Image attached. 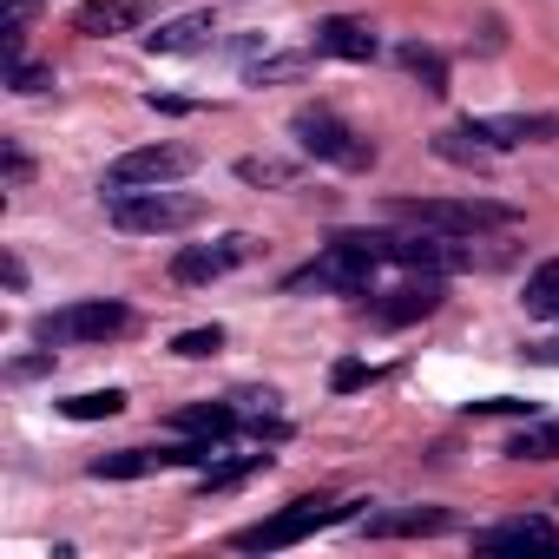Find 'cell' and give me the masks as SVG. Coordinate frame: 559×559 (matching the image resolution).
Returning a JSON list of instances; mask_svg holds the SVG:
<instances>
[{
	"instance_id": "cell-1",
	"label": "cell",
	"mask_w": 559,
	"mask_h": 559,
	"mask_svg": "<svg viewBox=\"0 0 559 559\" xmlns=\"http://www.w3.org/2000/svg\"><path fill=\"white\" fill-rule=\"evenodd\" d=\"M376 263H382L376 237H369V230H343V237H330L304 270L284 276V290H336V297H356V290H369Z\"/></svg>"
},
{
	"instance_id": "cell-2",
	"label": "cell",
	"mask_w": 559,
	"mask_h": 559,
	"mask_svg": "<svg viewBox=\"0 0 559 559\" xmlns=\"http://www.w3.org/2000/svg\"><path fill=\"white\" fill-rule=\"evenodd\" d=\"M389 217L415 224V230H441V237H480V230H507L513 204H493V198H389Z\"/></svg>"
},
{
	"instance_id": "cell-3",
	"label": "cell",
	"mask_w": 559,
	"mask_h": 559,
	"mask_svg": "<svg viewBox=\"0 0 559 559\" xmlns=\"http://www.w3.org/2000/svg\"><path fill=\"white\" fill-rule=\"evenodd\" d=\"M362 500H323V493H304V500H290L284 513H270V520H257V526H243L230 546L237 552H284V546H297V539H310L317 526H336V520H349Z\"/></svg>"
},
{
	"instance_id": "cell-4",
	"label": "cell",
	"mask_w": 559,
	"mask_h": 559,
	"mask_svg": "<svg viewBox=\"0 0 559 559\" xmlns=\"http://www.w3.org/2000/svg\"><path fill=\"white\" fill-rule=\"evenodd\" d=\"M106 217L132 237H158V230H191L204 217V204L191 191H171V185H145V191H112L106 198Z\"/></svg>"
},
{
	"instance_id": "cell-5",
	"label": "cell",
	"mask_w": 559,
	"mask_h": 559,
	"mask_svg": "<svg viewBox=\"0 0 559 559\" xmlns=\"http://www.w3.org/2000/svg\"><path fill=\"white\" fill-rule=\"evenodd\" d=\"M132 330V310L112 304V297H93V304H67V310H47L34 323V343L40 349H67V343H112Z\"/></svg>"
},
{
	"instance_id": "cell-6",
	"label": "cell",
	"mask_w": 559,
	"mask_h": 559,
	"mask_svg": "<svg viewBox=\"0 0 559 559\" xmlns=\"http://www.w3.org/2000/svg\"><path fill=\"white\" fill-rule=\"evenodd\" d=\"M290 132H297V145H304L310 158H323V165H343V171H369V165H376V145H369L362 132H349L330 106H304V112L290 119Z\"/></svg>"
},
{
	"instance_id": "cell-7",
	"label": "cell",
	"mask_w": 559,
	"mask_h": 559,
	"mask_svg": "<svg viewBox=\"0 0 559 559\" xmlns=\"http://www.w3.org/2000/svg\"><path fill=\"white\" fill-rule=\"evenodd\" d=\"M376 250H382V263L428 270V276H454V270H467V263H474V243L441 237V230H415V237H382V230H376Z\"/></svg>"
},
{
	"instance_id": "cell-8",
	"label": "cell",
	"mask_w": 559,
	"mask_h": 559,
	"mask_svg": "<svg viewBox=\"0 0 559 559\" xmlns=\"http://www.w3.org/2000/svg\"><path fill=\"white\" fill-rule=\"evenodd\" d=\"M217 454V441H185V448H119V454H99L86 474L93 480H145V474H165V467H204Z\"/></svg>"
},
{
	"instance_id": "cell-9",
	"label": "cell",
	"mask_w": 559,
	"mask_h": 559,
	"mask_svg": "<svg viewBox=\"0 0 559 559\" xmlns=\"http://www.w3.org/2000/svg\"><path fill=\"white\" fill-rule=\"evenodd\" d=\"M191 171V152L185 145H139V152H126V158H112L106 165V191H145V185H178Z\"/></svg>"
},
{
	"instance_id": "cell-10",
	"label": "cell",
	"mask_w": 559,
	"mask_h": 559,
	"mask_svg": "<svg viewBox=\"0 0 559 559\" xmlns=\"http://www.w3.org/2000/svg\"><path fill=\"white\" fill-rule=\"evenodd\" d=\"M250 250H257V243H250L243 230H230V237H217V243H185V250L171 257V284H185V290H191V284H217L224 270L250 263Z\"/></svg>"
},
{
	"instance_id": "cell-11",
	"label": "cell",
	"mask_w": 559,
	"mask_h": 559,
	"mask_svg": "<svg viewBox=\"0 0 559 559\" xmlns=\"http://www.w3.org/2000/svg\"><path fill=\"white\" fill-rule=\"evenodd\" d=\"M441 297H448V290H441V276H428V270H421L415 284H395V290H382V297L369 304V323H376V330H408V323L435 317V310H441Z\"/></svg>"
},
{
	"instance_id": "cell-12",
	"label": "cell",
	"mask_w": 559,
	"mask_h": 559,
	"mask_svg": "<svg viewBox=\"0 0 559 559\" xmlns=\"http://www.w3.org/2000/svg\"><path fill=\"white\" fill-rule=\"evenodd\" d=\"M467 132L493 152H513V145L559 139V119H546V112H487V119H467Z\"/></svg>"
},
{
	"instance_id": "cell-13",
	"label": "cell",
	"mask_w": 559,
	"mask_h": 559,
	"mask_svg": "<svg viewBox=\"0 0 559 559\" xmlns=\"http://www.w3.org/2000/svg\"><path fill=\"white\" fill-rule=\"evenodd\" d=\"M526 546H559V526L546 513H513L474 533V552H526Z\"/></svg>"
},
{
	"instance_id": "cell-14",
	"label": "cell",
	"mask_w": 559,
	"mask_h": 559,
	"mask_svg": "<svg viewBox=\"0 0 559 559\" xmlns=\"http://www.w3.org/2000/svg\"><path fill=\"white\" fill-rule=\"evenodd\" d=\"M317 53H330V60H376L382 53V40L369 34V21H349V14H330V21H317Z\"/></svg>"
},
{
	"instance_id": "cell-15",
	"label": "cell",
	"mask_w": 559,
	"mask_h": 559,
	"mask_svg": "<svg viewBox=\"0 0 559 559\" xmlns=\"http://www.w3.org/2000/svg\"><path fill=\"white\" fill-rule=\"evenodd\" d=\"M211 34H217L211 14H178V21H158V27L145 34V53H158V60H171V53H198V47H211Z\"/></svg>"
},
{
	"instance_id": "cell-16",
	"label": "cell",
	"mask_w": 559,
	"mask_h": 559,
	"mask_svg": "<svg viewBox=\"0 0 559 559\" xmlns=\"http://www.w3.org/2000/svg\"><path fill=\"white\" fill-rule=\"evenodd\" d=\"M441 526H448V507H395V513L362 520L369 539H415V533H441Z\"/></svg>"
},
{
	"instance_id": "cell-17",
	"label": "cell",
	"mask_w": 559,
	"mask_h": 559,
	"mask_svg": "<svg viewBox=\"0 0 559 559\" xmlns=\"http://www.w3.org/2000/svg\"><path fill=\"white\" fill-rule=\"evenodd\" d=\"M276 454H263V448H250V454H211L204 467H198V493H224V487H237V480H250V474H263Z\"/></svg>"
},
{
	"instance_id": "cell-18",
	"label": "cell",
	"mask_w": 559,
	"mask_h": 559,
	"mask_svg": "<svg viewBox=\"0 0 559 559\" xmlns=\"http://www.w3.org/2000/svg\"><path fill=\"white\" fill-rule=\"evenodd\" d=\"M171 428L224 441V435H237V428H243V415H237V402H198V408H178V415H171Z\"/></svg>"
},
{
	"instance_id": "cell-19",
	"label": "cell",
	"mask_w": 559,
	"mask_h": 559,
	"mask_svg": "<svg viewBox=\"0 0 559 559\" xmlns=\"http://www.w3.org/2000/svg\"><path fill=\"white\" fill-rule=\"evenodd\" d=\"M507 461H559V415H526V428L507 441Z\"/></svg>"
},
{
	"instance_id": "cell-20",
	"label": "cell",
	"mask_w": 559,
	"mask_h": 559,
	"mask_svg": "<svg viewBox=\"0 0 559 559\" xmlns=\"http://www.w3.org/2000/svg\"><path fill=\"white\" fill-rule=\"evenodd\" d=\"M126 27H132V0H86V8L73 14V34H86V40L126 34Z\"/></svg>"
},
{
	"instance_id": "cell-21",
	"label": "cell",
	"mask_w": 559,
	"mask_h": 559,
	"mask_svg": "<svg viewBox=\"0 0 559 559\" xmlns=\"http://www.w3.org/2000/svg\"><path fill=\"white\" fill-rule=\"evenodd\" d=\"M60 415L67 421H112V415H126V389H86V395L60 402Z\"/></svg>"
},
{
	"instance_id": "cell-22",
	"label": "cell",
	"mask_w": 559,
	"mask_h": 559,
	"mask_svg": "<svg viewBox=\"0 0 559 559\" xmlns=\"http://www.w3.org/2000/svg\"><path fill=\"white\" fill-rule=\"evenodd\" d=\"M395 60H402V67H408L415 80H421V93H448V60H441L435 47H421V40H408V47H402Z\"/></svg>"
},
{
	"instance_id": "cell-23",
	"label": "cell",
	"mask_w": 559,
	"mask_h": 559,
	"mask_svg": "<svg viewBox=\"0 0 559 559\" xmlns=\"http://www.w3.org/2000/svg\"><path fill=\"white\" fill-rule=\"evenodd\" d=\"M310 73V53H263V60H250V86H284V80H304Z\"/></svg>"
},
{
	"instance_id": "cell-24",
	"label": "cell",
	"mask_w": 559,
	"mask_h": 559,
	"mask_svg": "<svg viewBox=\"0 0 559 559\" xmlns=\"http://www.w3.org/2000/svg\"><path fill=\"white\" fill-rule=\"evenodd\" d=\"M526 310L533 317H559V257L526 276Z\"/></svg>"
},
{
	"instance_id": "cell-25",
	"label": "cell",
	"mask_w": 559,
	"mask_h": 559,
	"mask_svg": "<svg viewBox=\"0 0 559 559\" xmlns=\"http://www.w3.org/2000/svg\"><path fill=\"white\" fill-rule=\"evenodd\" d=\"M435 152L448 158V165H487V145L461 126V132H435Z\"/></svg>"
},
{
	"instance_id": "cell-26",
	"label": "cell",
	"mask_w": 559,
	"mask_h": 559,
	"mask_svg": "<svg viewBox=\"0 0 559 559\" xmlns=\"http://www.w3.org/2000/svg\"><path fill=\"white\" fill-rule=\"evenodd\" d=\"M237 178L243 185H297V165H284V158H237Z\"/></svg>"
},
{
	"instance_id": "cell-27",
	"label": "cell",
	"mask_w": 559,
	"mask_h": 559,
	"mask_svg": "<svg viewBox=\"0 0 559 559\" xmlns=\"http://www.w3.org/2000/svg\"><path fill=\"white\" fill-rule=\"evenodd\" d=\"M224 349V330L211 323V330H185V336H171V356H185V362H204V356H217Z\"/></svg>"
},
{
	"instance_id": "cell-28",
	"label": "cell",
	"mask_w": 559,
	"mask_h": 559,
	"mask_svg": "<svg viewBox=\"0 0 559 559\" xmlns=\"http://www.w3.org/2000/svg\"><path fill=\"white\" fill-rule=\"evenodd\" d=\"M369 382H376V369H369V362H356V356L330 369V389H336V395H349V389H369Z\"/></svg>"
},
{
	"instance_id": "cell-29",
	"label": "cell",
	"mask_w": 559,
	"mask_h": 559,
	"mask_svg": "<svg viewBox=\"0 0 559 559\" xmlns=\"http://www.w3.org/2000/svg\"><path fill=\"white\" fill-rule=\"evenodd\" d=\"M8 73H14V93H47V86H53V73H47V67H27V60H14Z\"/></svg>"
},
{
	"instance_id": "cell-30",
	"label": "cell",
	"mask_w": 559,
	"mask_h": 559,
	"mask_svg": "<svg viewBox=\"0 0 559 559\" xmlns=\"http://www.w3.org/2000/svg\"><path fill=\"white\" fill-rule=\"evenodd\" d=\"M474 415H533V402H513V395H493V402H467Z\"/></svg>"
},
{
	"instance_id": "cell-31",
	"label": "cell",
	"mask_w": 559,
	"mask_h": 559,
	"mask_svg": "<svg viewBox=\"0 0 559 559\" xmlns=\"http://www.w3.org/2000/svg\"><path fill=\"white\" fill-rule=\"evenodd\" d=\"M526 362H546V369H559V343H526Z\"/></svg>"
}]
</instances>
